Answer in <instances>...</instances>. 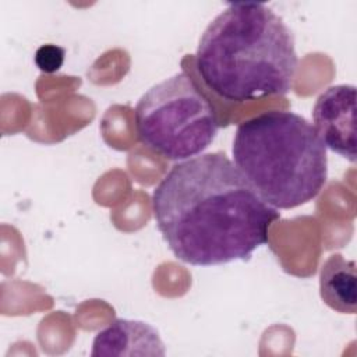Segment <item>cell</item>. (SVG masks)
Instances as JSON below:
<instances>
[{
	"instance_id": "cell-8",
	"label": "cell",
	"mask_w": 357,
	"mask_h": 357,
	"mask_svg": "<svg viewBox=\"0 0 357 357\" xmlns=\"http://www.w3.org/2000/svg\"><path fill=\"white\" fill-rule=\"evenodd\" d=\"M66 50L57 45L46 43L38 47L35 53V64L36 67L47 74L56 73L61 68L64 63Z\"/></svg>"
},
{
	"instance_id": "cell-2",
	"label": "cell",
	"mask_w": 357,
	"mask_h": 357,
	"mask_svg": "<svg viewBox=\"0 0 357 357\" xmlns=\"http://www.w3.org/2000/svg\"><path fill=\"white\" fill-rule=\"evenodd\" d=\"M284 21L264 3H229L204 31L195 64L204 84L230 102L293 89L298 57Z\"/></svg>"
},
{
	"instance_id": "cell-4",
	"label": "cell",
	"mask_w": 357,
	"mask_h": 357,
	"mask_svg": "<svg viewBox=\"0 0 357 357\" xmlns=\"http://www.w3.org/2000/svg\"><path fill=\"white\" fill-rule=\"evenodd\" d=\"M139 141L169 160L201 155L219 130L216 110L185 71L153 85L135 106Z\"/></svg>"
},
{
	"instance_id": "cell-7",
	"label": "cell",
	"mask_w": 357,
	"mask_h": 357,
	"mask_svg": "<svg viewBox=\"0 0 357 357\" xmlns=\"http://www.w3.org/2000/svg\"><path fill=\"white\" fill-rule=\"evenodd\" d=\"M319 294L329 308L342 314H356V262L340 254L328 257L319 272Z\"/></svg>"
},
{
	"instance_id": "cell-5",
	"label": "cell",
	"mask_w": 357,
	"mask_h": 357,
	"mask_svg": "<svg viewBox=\"0 0 357 357\" xmlns=\"http://www.w3.org/2000/svg\"><path fill=\"white\" fill-rule=\"evenodd\" d=\"M312 121L325 148L356 162V86L333 85L325 89L312 109Z\"/></svg>"
},
{
	"instance_id": "cell-1",
	"label": "cell",
	"mask_w": 357,
	"mask_h": 357,
	"mask_svg": "<svg viewBox=\"0 0 357 357\" xmlns=\"http://www.w3.org/2000/svg\"><path fill=\"white\" fill-rule=\"evenodd\" d=\"M152 211L174 257L195 266L250 259L280 218L222 152L174 165L152 192Z\"/></svg>"
},
{
	"instance_id": "cell-3",
	"label": "cell",
	"mask_w": 357,
	"mask_h": 357,
	"mask_svg": "<svg viewBox=\"0 0 357 357\" xmlns=\"http://www.w3.org/2000/svg\"><path fill=\"white\" fill-rule=\"evenodd\" d=\"M233 163L276 209L312 201L328 177L326 148L314 126L289 110H271L238 124Z\"/></svg>"
},
{
	"instance_id": "cell-6",
	"label": "cell",
	"mask_w": 357,
	"mask_h": 357,
	"mask_svg": "<svg viewBox=\"0 0 357 357\" xmlns=\"http://www.w3.org/2000/svg\"><path fill=\"white\" fill-rule=\"evenodd\" d=\"M91 354L93 357H153L165 356L166 349L159 336V332L152 325L144 321L120 318L96 333Z\"/></svg>"
}]
</instances>
